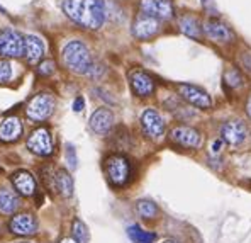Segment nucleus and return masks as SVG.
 Instances as JSON below:
<instances>
[{"label": "nucleus", "mask_w": 251, "mask_h": 243, "mask_svg": "<svg viewBox=\"0 0 251 243\" xmlns=\"http://www.w3.org/2000/svg\"><path fill=\"white\" fill-rule=\"evenodd\" d=\"M243 63H245L246 68L251 72V53H246L245 56H243Z\"/></svg>", "instance_id": "31"}, {"label": "nucleus", "mask_w": 251, "mask_h": 243, "mask_svg": "<svg viewBox=\"0 0 251 243\" xmlns=\"http://www.w3.org/2000/svg\"><path fill=\"white\" fill-rule=\"evenodd\" d=\"M44 54V44L38 36H25L24 38V56L27 58V61L31 65L38 63Z\"/></svg>", "instance_id": "18"}, {"label": "nucleus", "mask_w": 251, "mask_h": 243, "mask_svg": "<svg viewBox=\"0 0 251 243\" xmlns=\"http://www.w3.org/2000/svg\"><path fill=\"white\" fill-rule=\"evenodd\" d=\"M63 10L70 19L87 29H99L105 19L102 0H65Z\"/></svg>", "instance_id": "1"}, {"label": "nucleus", "mask_w": 251, "mask_h": 243, "mask_svg": "<svg viewBox=\"0 0 251 243\" xmlns=\"http://www.w3.org/2000/svg\"><path fill=\"white\" fill-rule=\"evenodd\" d=\"M141 126L146 136L151 139H160L165 133V123L154 109H146L141 116Z\"/></svg>", "instance_id": "9"}, {"label": "nucleus", "mask_w": 251, "mask_h": 243, "mask_svg": "<svg viewBox=\"0 0 251 243\" xmlns=\"http://www.w3.org/2000/svg\"><path fill=\"white\" fill-rule=\"evenodd\" d=\"M178 26H180V31H182L185 36H188V38L199 39V38L202 36L201 22L195 19V17H192V16H183V17H180Z\"/></svg>", "instance_id": "20"}, {"label": "nucleus", "mask_w": 251, "mask_h": 243, "mask_svg": "<svg viewBox=\"0 0 251 243\" xmlns=\"http://www.w3.org/2000/svg\"><path fill=\"white\" fill-rule=\"evenodd\" d=\"M0 54L9 58H17L24 54V38L19 32L2 31L0 32Z\"/></svg>", "instance_id": "7"}, {"label": "nucleus", "mask_w": 251, "mask_h": 243, "mask_svg": "<svg viewBox=\"0 0 251 243\" xmlns=\"http://www.w3.org/2000/svg\"><path fill=\"white\" fill-rule=\"evenodd\" d=\"M12 184L16 187V190L22 196H32L36 190V180L29 172L19 170L12 175Z\"/></svg>", "instance_id": "19"}, {"label": "nucleus", "mask_w": 251, "mask_h": 243, "mask_svg": "<svg viewBox=\"0 0 251 243\" xmlns=\"http://www.w3.org/2000/svg\"><path fill=\"white\" fill-rule=\"evenodd\" d=\"M246 136H248V128L241 121H227V123H224L221 126V138H223V141L229 143L232 146L241 145L246 139Z\"/></svg>", "instance_id": "10"}, {"label": "nucleus", "mask_w": 251, "mask_h": 243, "mask_svg": "<svg viewBox=\"0 0 251 243\" xmlns=\"http://www.w3.org/2000/svg\"><path fill=\"white\" fill-rule=\"evenodd\" d=\"M224 82H226V85H229L231 88H238L243 85V77L236 68H229L226 73H224Z\"/></svg>", "instance_id": "26"}, {"label": "nucleus", "mask_w": 251, "mask_h": 243, "mask_svg": "<svg viewBox=\"0 0 251 243\" xmlns=\"http://www.w3.org/2000/svg\"><path fill=\"white\" fill-rule=\"evenodd\" d=\"M105 174L112 186L121 187L129 180L131 175V163L124 155H110L105 160Z\"/></svg>", "instance_id": "3"}, {"label": "nucleus", "mask_w": 251, "mask_h": 243, "mask_svg": "<svg viewBox=\"0 0 251 243\" xmlns=\"http://www.w3.org/2000/svg\"><path fill=\"white\" fill-rule=\"evenodd\" d=\"M66 160H68L70 163V168H76V163H78V160H76V152H75V146L73 145H66Z\"/></svg>", "instance_id": "29"}, {"label": "nucleus", "mask_w": 251, "mask_h": 243, "mask_svg": "<svg viewBox=\"0 0 251 243\" xmlns=\"http://www.w3.org/2000/svg\"><path fill=\"white\" fill-rule=\"evenodd\" d=\"M27 148L34 155L39 157H48L53 153V138L48 128H38L32 131V135L27 139Z\"/></svg>", "instance_id": "5"}, {"label": "nucleus", "mask_w": 251, "mask_h": 243, "mask_svg": "<svg viewBox=\"0 0 251 243\" xmlns=\"http://www.w3.org/2000/svg\"><path fill=\"white\" fill-rule=\"evenodd\" d=\"M21 206V199L12 190L2 189L0 190V211L2 213H14Z\"/></svg>", "instance_id": "21"}, {"label": "nucleus", "mask_w": 251, "mask_h": 243, "mask_svg": "<svg viewBox=\"0 0 251 243\" xmlns=\"http://www.w3.org/2000/svg\"><path fill=\"white\" fill-rule=\"evenodd\" d=\"M163 243H176V242H172V240H168V242H163Z\"/></svg>", "instance_id": "35"}, {"label": "nucleus", "mask_w": 251, "mask_h": 243, "mask_svg": "<svg viewBox=\"0 0 251 243\" xmlns=\"http://www.w3.org/2000/svg\"><path fill=\"white\" fill-rule=\"evenodd\" d=\"M60 243H76V242L73 240V238H65V240H61Z\"/></svg>", "instance_id": "34"}, {"label": "nucleus", "mask_w": 251, "mask_h": 243, "mask_svg": "<svg viewBox=\"0 0 251 243\" xmlns=\"http://www.w3.org/2000/svg\"><path fill=\"white\" fill-rule=\"evenodd\" d=\"M127 235L134 243H153L156 240V235L150 233V231H145L141 226L138 224H132V226L127 228Z\"/></svg>", "instance_id": "23"}, {"label": "nucleus", "mask_w": 251, "mask_h": 243, "mask_svg": "<svg viewBox=\"0 0 251 243\" xmlns=\"http://www.w3.org/2000/svg\"><path fill=\"white\" fill-rule=\"evenodd\" d=\"M83 106H85V101L82 97H76L75 99V102H73V110H75V112H80V110L83 109Z\"/></svg>", "instance_id": "30"}, {"label": "nucleus", "mask_w": 251, "mask_h": 243, "mask_svg": "<svg viewBox=\"0 0 251 243\" xmlns=\"http://www.w3.org/2000/svg\"><path fill=\"white\" fill-rule=\"evenodd\" d=\"M139 9L143 14L156 19H172L173 5L170 0H139Z\"/></svg>", "instance_id": "8"}, {"label": "nucleus", "mask_w": 251, "mask_h": 243, "mask_svg": "<svg viewBox=\"0 0 251 243\" xmlns=\"http://www.w3.org/2000/svg\"><path fill=\"white\" fill-rule=\"evenodd\" d=\"M221 146H223V141H219V139H217V141H214V145H212V153L214 155H217L221 152Z\"/></svg>", "instance_id": "32"}, {"label": "nucleus", "mask_w": 251, "mask_h": 243, "mask_svg": "<svg viewBox=\"0 0 251 243\" xmlns=\"http://www.w3.org/2000/svg\"><path fill=\"white\" fill-rule=\"evenodd\" d=\"M204 32L207 34L209 39L216 43H229L234 34L229 27H227L224 22H221L219 19H209L204 24Z\"/></svg>", "instance_id": "14"}, {"label": "nucleus", "mask_w": 251, "mask_h": 243, "mask_svg": "<svg viewBox=\"0 0 251 243\" xmlns=\"http://www.w3.org/2000/svg\"><path fill=\"white\" fill-rule=\"evenodd\" d=\"M22 135V124L19 117L9 116L0 123V141L12 143L17 141Z\"/></svg>", "instance_id": "16"}, {"label": "nucleus", "mask_w": 251, "mask_h": 243, "mask_svg": "<svg viewBox=\"0 0 251 243\" xmlns=\"http://www.w3.org/2000/svg\"><path fill=\"white\" fill-rule=\"evenodd\" d=\"M12 77V66L7 60H0V83L7 82Z\"/></svg>", "instance_id": "27"}, {"label": "nucleus", "mask_w": 251, "mask_h": 243, "mask_svg": "<svg viewBox=\"0 0 251 243\" xmlns=\"http://www.w3.org/2000/svg\"><path fill=\"white\" fill-rule=\"evenodd\" d=\"M136 209H138L139 216H143V218H146V219H153V218H156V215H158L156 204L151 201H139L138 204H136Z\"/></svg>", "instance_id": "25"}, {"label": "nucleus", "mask_w": 251, "mask_h": 243, "mask_svg": "<svg viewBox=\"0 0 251 243\" xmlns=\"http://www.w3.org/2000/svg\"><path fill=\"white\" fill-rule=\"evenodd\" d=\"M73 237H75L73 240L76 243H88V240H90V235H88L87 226H85L83 221L78 218L73 221Z\"/></svg>", "instance_id": "24"}, {"label": "nucleus", "mask_w": 251, "mask_h": 243, "mask_svg": "<svg viewBox=\"0 0 251 243\" xmlns=\"http://www.w3.org/2000/svg\"><path fill=\"white\" fill-rule=\"evenodd\" d=\"M160 31V19L141 14L132 24V34L138 39H150Z\"/></svg>", "instance_id": "11"}, {"label": "nucleus", "mask_w": 251, "mask_h": 243, "mask_svg": "<svg viewBox=\"0 0 251 243\" xmlns=\"http://www.w3.org/2000/svg\"><path fill=\"white\" fill-rule=\"evenodd\" d=\"M129 82L134 94L139 97H150L154 92V80L143 70H132L129 73Z\"/></svg>", "instance_id": "13"}, {"label": "nucleus", "mask_w": 251, "mask_h": 243, "mask_svg": "<svg viewBox=\"0 0 251 243\" xmlns=\"http://www.w3.org/2000/svg\"><path fill=\"white\" fill-rule=\"evenodd\" d=\"M63 60L65 65L75 73H87L92 66V56L87 46L82 41H72L63 50Z\"/></svg>", "instance_id": "2"}, {"label": "nucleus", "mask_w": 251, "mask_h": 243, "mask_svg": "<svg viewBox=\"0 0 251 243\" xmlns=\"http://www.w3.org/2000/svg\"><path fill=\"white\" fill-rule=\"evenodd\" d=\"M172 141H175L176 145L183 146V148H199L202 143L201 133L194 128L188 126H178L172 131Z\"/></svg>", "instance_id": "12"}, {"label": "nucleus", "mask_w": 251, "mask_h": 243, "mask_svg": "<svg viewBox=\"0 0 251 243\" xmlns=\"http://www.w3.org/2000/svg\"><path fill=\"white\" fill-rule=\"evenodd\" d=\"M54 106L56 102L51 94H38L29 101L25 114L31 121H44L53 114Z\"/></svg>", "instance_id": "4"}, {"label": "nucleus", "mask_w": 251, "mask_h": 243, "mask_svg": "<svg viewBox=\"0 0 251 243\" xmlns=\"http://www.w3.org/2000/svg\"><path fill=\"white\" fill-rule=\"evenodd\" d=\"M112 123H114V114L105 108L97 109L90 116V128L95 133H99V135H105L112 128Z\"/></svg>", "instance_id": "17"}, {"label": "nucleus", "mask_w": 251, "mask_h": 243, "mask_svg": "<svg viewBox=\"0 0 251 243\" xmlns=\"http://www.w3.org/2000/svg\"><path fill=\"white\" fill-rule=\"evenodd\" d=\"M56 189L61 192V196L70 197L73 194V179L66 170L56 172Z\"/></svg>", "instance_id": "22"}, {"label": "nucleus", "mask_w": 251, "mask_h": 243, "mask_svg": "<svg viewBox=\"0 0 251 243\" xmlns=\"http://www.w3.org/2000/svg\"><path fill=\"white\" fill-rule=\"evenodd\" d=\"M10 231L14 235H21V237H29V235H34L36 230H38V221L34 219L32 215H17L10 219V224H9Z\"/></svg>", "instance_id": "15"}, {"label": "nucleus", "mask_w": 251, "mask_h": 243, "mask_svg": "<svg viewBox=\"0 0 251 243\" xmlns=\"http://www.w3.org/2000/svg\"><path fill=\"white\" fill-rule=\"evenodd\" d=\"M54 68H56V63H54L53 60H44L43 63L39 65L38 73H39V75H43V77H48V75H51V73L54 72Z\"/></svg>", "instance_id": "28"}, {"label": "nucleus", "mask_w": 251, "mask_h": 243, "mask_svg": "<svg viewBox=\"0 0 251 243\" xmlns=\"http://www.w3.org/2000/svg\"><path fill=\"white\" fill-rule=\"evenodd\" d=\"M176 90H178L180 97L185 99L188 104L195 106V108L209 109L210 106H212L210 95L205 90H202L201 87H197V85H190V83H180V85H176Z\"/></svg>", "instance_id": "6"}, {"label": "nucleus", "mask_w": 251, "mask_h": 243, "mask_svg": "<svg viewBox=\"0 0 251 243\" xmlns=\"http://www.w3.org/2000/svg\"><path fill=\"white\" fill-rule=\"evenodd\" d=\"M246 112H248V116L251 117V99L248 101V106H246Z\"/></svg>", "instance_id": "33"}]
</instances>
